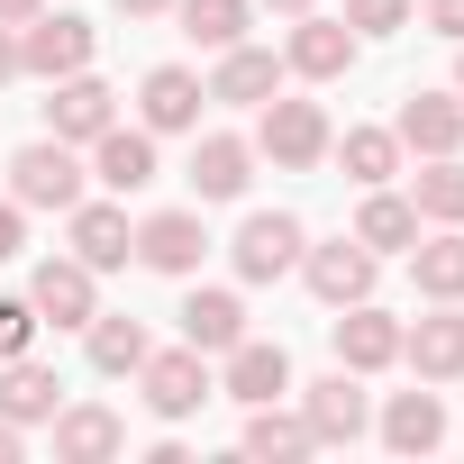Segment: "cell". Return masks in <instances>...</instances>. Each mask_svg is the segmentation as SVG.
<instances>
[{
    "label": "cell",
    "instance_id": "6da1fadb",
    "mask_svg": "<svg viewBox=\"0 0 464 464\" xmlns=\"http://www.w3.org/2000/svg\"><path fill=\"white\" fill-rule=\"evenodd\" d=\"M10 191H19V209H73V200H82V164H73V146H64V137L28 146V155L10 164Z\"/></svg>",
    "mask_w": 464,
    "mask_h": 464
},
{
    "label": "cell",
    "instance_id": "7a4b0ae2",
    "mask_svg": "<svg viewBox=\"0 0 464 464\" xmlns=\"http://www.w3.org/2000/svg\"><path fill=\"white\" fill-rule=\"evenodd\" d=\"M265 155H274L283 173H310V164L328 155V110H319V101H274V110H265Z\"/></svg>",
    "mask_w": 464,
    "mask_h": 464
},
{
    "label": "cell",
    "instance_id": "3957f363",
    "mask_svg": "<svg viewBox=\"0 0 464 464\" xmlns=\"http://www.w3.org/2000/svg\"><path fill=\"white\" fill-rule=\"evenodd\" d=\"M301 265V218L292 209H256L246 227H237V274L246 283H274V274H292Z\"/></svg>",
    "mask_w": 464,
    "mask_h": 464
},
{
    "label": "cell",
    "instance_id": "277c9868",
    "mask_svg": "<svg viewBox=\"0 0 464 464\" xmlns=\"http://www.w3.org/2000/svg\"><path fill=\"white\" fill-rule=\"evenodd\" d=\"M137 373H146V410H155V419H191V410L209 401V373H200V346H182V355H146Z\"/></svg>",
    "mask_w": 464,
    "mask_h": 464
},
{
    "label": "cell",
    "instance_id": "5b68a950",
    "mask_svg": "<svg viewBox=\"0 0 464 464\" xmlns=\"http://www.w3.org/2000/svg\"><path fill=\"white\" fill-rule=\"evenodd\" d=\"M19 64H28V73H82V64H92V19H46V10H37Z\"/></svg>",
    "mask_w": 464,
    "mask_h": 464
},
{
    "label": "cell",
    "instance_id": "8992f818",
    "mask_svg": "<svg viewBox=\"0 0 464 464\" xmlns=\"http://www.w3.org/2000/svg\"><path fill=\"white\" fill-rule=\"evenodd\" d=\"M310 292H319V301H337V310H346V301H364V292H373V246H364V237L310 246Z\"/></svg>",
    "mask_w": 464,
    "mask_h": 464
},
{
    "label": "cell",
    "instance_id": "52a82bcc",
    "mask_svg": "<svg viewBox=\"0 0 464 464\" xmlns=\"http://www.w3.org/2000/svg\"><path fill=\"white\" fill-rule=\"evenodd\" d=\"M37 319H55V328H92V265L82 256H64V265H37Z\"/></svg>",
    "mask_w": 464,
    "mask_h": 464
},
{
    "label": "cell",
    "instance_id": "ba28073f",
    "mask_svg": "<svg viewBox=\"0 0 464 464\" xmlns=\"http://www.w3.org/2000/svg\"><path fill=\"white\" fill-rule=\"evenodd\" d=\"M283 392H292V355L283 346H256V337L227 346V401H283Z\"/></svg>",
    "mask_w": 464,
    "mask_h": 464
},
{
    "label": "cell",
    "instance_id": "9c48e42d",
    "mask_svg": "<svg viewBox=\"0 0 464 464\" xmlns=\"http://www.w3.org/2000/svg\"><path fill=\"white\" fill-rule=\"evenodd\" d=\"M392 355H401V328H392L382 310L346 301V319H337V364H346V373H373V364H392Z\"/></svg>",
    "mask_w": 464,
    "mask_h": 464
},
{
    "label": "cell",
    "instance_id": "30bf717a",
    "mask_svg": "<svg viewBox=\"0 0 464 464\" xmlns=\"http://www.w3.org/2000/svg\"><path fill=\"white\" fill-rule=\"evenodd\" d=\"M200 246H209V237H200V218H191V209H164V218H146V227H137V256H146L155 274H191V265H200Z\"/></svg>",
    "mask_w": 464,
    "mask_h": 464
},
{
    "label": "cell",
    "instance_id": "8fae6325",
    "mask_svg": "<svg viewBox=\"0 0 464 464\" xmlns=\"http://www.w3.org/2000/svg\"><path fill=\"white\" fill-rule=\"evenodd\" d=\"M128 246H137V237H128V209H110V200H92V209H82V200H73V256H82L92 274L128 265Z\"/></svg>",
    "mask_w": 464,
    "mask_h": 464
},
{
    "label": "cell",
    "instance_id": "7c38bea8",
    "mask_svg": "<svg viewBox=\"0 0 464 464\" xmlns=\"http://www.w3.org/2000/svg\"><path fill=\"white\" fill-rule=\"evenodd\" d=\"M246 337V310H237V292H191L182 301V346H200V355H227Z\"/></svg>",
    "mask_w": 464,
    "mask_h": 464
},
{
    "label": "cell",
    "instance_id": "4fadbf2b",
    "mask_svg": "<svg viewBox=\"0 0 464 464\" xmlns=\"http://www.w3.org/2000/svg\"><path fill=\"white\" fill-rule=\"evenodd\" d=\"M200 101H209V92H200L182 64H155V73H146V128H155V137L200 128Z\"/></svg>",
    "mask_w": 464,
    "mask_h": 464
},
{
    "label": "cell",
    "instance_id": "5bb4252c",
    "mask_svg": "<svg viewBox=\"0 0 464 464\" xmlns=\"http://www.w3.org/2000/svg\"><path fill=\"white\" fill-rule=\"evenodd\" d=\"M46 128L73 146V137H101L110 128V82H92V73H64V92L46 101Z\"/></svg>",
    "mask_w": 464,
    "mask_h": 464
},
{
    "label": "cell",
    "instance_id": "9a60e30c",
    "mask_svg": "<svg viewBox=\"0 0 464 464\" xmlns=\"http://www.w3.org/2000/svg\"><path fill=\"white\" fill-rule=\"evenodd\" d=\"M401 146H419V155H455V146H464V110L437 101V92H410V110H401Z\"/></svg>",
    "mask_w": 464,
    "mask_h": 464
},
{
    "label": "cell",
    "instance_id": "2e32d148",
    "mask_svg": "<svg viewBox=\"0 0 464 464\" xmlns=\"http://www.w3.org/2000/svg\"><path fill=\"white\" fill-rule=\"evenodd\" d=\"M355 428H364V392H355V373L337 364L328 382H310V437L337 446V437H355Z\"/></svg>",
    "mask_w": 464,
    "mask_h": 464
},
{
    "label": "cell",
    "instance_id": "e0dca14e",
    "mask_svg": "<svg viewBox=\"0 0 464 464\" xmlns=\"http://www.w3.org/2000/svg\"><path fill=\"white\" fill-rule=\"evenodd\" d=\"M401 346H410V364H419L428 382H455V373H464V319H455V310L419 319V328H410Z\"/></svg>",
    "mask_w": 464,
    "mask_h": 464
},
{
    "label": "cell",
    "instance_id": "ac0fdd59",
    "mask_svg": "<svg viewBox=\"0 0 464 464\" xmlns=\"http://www.w3.org/2000/svg\"><path fill=\"white\" fill-rule=\"evenodd\" d=\"M101 182L110 191H146L155 182V137L146 128H101Z\"/></svg>",
    "mask_w": 464,
    "mask_h": 464
},
{
    "label": "cell",
    "instance_id": "d6986e66",
    "mask_svg": "<svg viewBox=\"0 0 464 464\" xmlns=\"http://www.w3.org/2000/svg\"><path fill=\"white\" fill-rule=\"evenodd\" d=\"M191 191L200 200H237L246 191V146L237 137H200L191 146Z\"/></svg>",
    "mask_w": 464,
    "mask_h": 464
},
{
    "label": "cell",
    "instance_id": "ffe728a7",
    "mask_svg": "<svg viewBox=\"0 0 464 464\" xmlns=\"http://www.w3.org/2000/svg\"><path fill=\"white\" fill-rule=\"evenodd\" d=\"M292 64H301L310 82H337V73L355 64V37H346L337 19H301V37H292Z\"/></svg>",
    "mask_w": 464,
    "mask_h": 464
},
{
    "label": "cell",
    "instance_id": "44dd1931",
    "mask_svg": "<svg viewBox=\"0 0 464 464\" xmlns=\"http://www.w3.org/2000/svg\"><path fill=\"white\" fill-rule=\"evenodd\" d=\"M382 437H392L401 455H428V446L446 437V410H437V392H401V401L382 410Z\"/></svg>",
    "mask_w": 464,
    "mask_h": 464
},
{
    "label": "cell",
    "instance_id": "7402d4cb",
    "mask_svg": "<svg viewBox=\"0 0 464 464\" xmlns=\"http://www.w3.org/2000/svg\"><path fill=\"white\" fill-rule=\"evenodd\" d=\"M355 237H364L373 256H401V246L419 237V200H392V191H373V200H364V218H355Z\"/></svg>",
    "mask_w": 464,
    "mask_h": 464
},
{
    "label": "cell",
    "instance_id": "603a6c76",
    "mask_svg": "<svg viewBox=\"0 0 464 464\" xmlns=\"http://www.w3.org/2000/svg\"><path fill=\"white\" fill-rule=\"evenodd\" d=\"M274 82H283V64H274V55H256V46H227V64H218L209 101H274Z\"/></svg>",
    "mask_w": 464,
    "mask_h": 464
},
{
    "label": "cell",
    "instance_id": "cb8c5ba5",
    "mask_svg": "<svg viewBox=\"0 0 464 464\" xmlns=\"http://www.w3.org/2000/svg\"><path fill=\"white\" fill-rule=\"evenodd\" d=\"M0 419H19V428L28 419H55V373L10 355V373H0Z\"/></svg>",
    "mask_w": 464,
    "mask_h": 464
},
{
    "label": "cell",
    "instance_id": "d4e9b609",
    "mask_svg": "<svg viewBox=\"0 0 464 464\" xmlns=\"http://www.w3.org/2000/svg\"><path fill=\"white\" fill-rule=\"evenodd\" d=\"M119 446H128V428H119L110 410H64V419H55V455H82V464H92V455H119Z\"/></svg>",
    "mask_w": 464,
    "mask_h": 464
},
{
    "label": "cell",
    "instance_id": "484cf974",
    "mask_svg": "<svg viewBox=\"0 0 464 464\" xmlns=\"http://www.w3.org/2000/svg\"><path fill=\"white\" fill-rule=\"evenodd\" d=\"M182 37H191V46H218V55H227V46L246 37V0H182Z\"/></svg>",
    "mask_w": 464,
    "mask_h": 464
},
{
    "label": "cell",
    "instance_id": "4316f807",
    "mask_svg": "<svg viewBox=\"0 0 464 464\" xmlns=\"http://www.w3.org/2000/svg\"><path fill=\"white\" fill-rule=\"evenodd\" d=\"M92 364H101V373H137V364H146V328L92 310Z\"/></svg>",
    "mask_w": 464,
    "mask_h": 464
},
{
    "label": "cell",
    "instance_id": "83f0119b",
    "mask_svg": "<svg viewBox=\"0 0 464 464\" xmlns=\"http://www.w3.org/2000/svg\"><path fill=\"white\" fill-rule=\"evenodd\" d=\"M346 173L355 182H392V164H401V137H382V128H346Z\"/></svg>",
    "mask_w": 464,
    "mask_h": 464
},
{
    "label": "cell",
    "instance_id": "f1b7e54d",
    "mask_svg": "<svg viewBox=\"0 0 464 464\" xmlns=\"http://www.w3.org/2000/svg\"><path fill=\"white\" fill-rule=\"evenodd\" d=\"M419 292H428V301H464V237L419 246Z\"/></svg>",
    "mask_w": 464,
    "mask_h": 464
},
{
    "label": "cell",
    "instance_id": "f546056e",
    "mask_svg": "<svg viewBox=\"0 0 464 464\" xmlns=\"http://www.w3.org/2000/svg\"><path fill=\"white\" fill-rule=\"evenodd\" d=\"M246 446H256V455H301V446H319V437H310V419H274V410L256 401V419H246Z\"/></svg>",
    "mask_w": 464,
    "mask_h": 464
},
{
    "label": "cell",
    "instance_id": "4dcf8cb0",
    "mask_svg": "<svg viewBox=\"0 0 464 464\" xmlns=\"http://www.w3.org/2000/svg\"><path fill=\"white\" fill-rule=\"evenodd\" d=\"M419 209H428V218H464V164H455V155H437V164L419 173Z\"/></svg>",
    "mask_w": 464,
    "mask_h": 464
},
{
    "label": "cell",
    "instance_id": "1f68e13d",
    "mask_svg": "<svg viewBox=\"0 0 464 464\" xmlns=\"http://www.w3.org/2000/svg\"><path fill=\"white\" fill-rule=\"evenodd\" d=\"M37 337V301H0V355H28Z\"/></svg>",
    "mask_w": 464,
    "mask_h": 464
},
{
    "label": "cell",
    "instance_id": "d6a6232c",
    "mask_svg": "<svg viewBox=\"0 0 464 464\" xmlns=\"http://www.w3.org/2000/svg\"><path fill=\"white\" fill-rule=\"evenodd\" d=\"M355 28L364 37H401L410 28V0H355Z\"/></svg>",
    "mask_w": 464,
    "mask_h": 464
},
{
    "label": "cell",
    "instance_id": "836d02e7",
    "mask_svg": "<svg viewBox=\"0 0 464 464\" xmlns=\"http://www.w3.org/2000/svg\"><path fill=\"white\" fill-rule=\"evenodd\" d=\"M428 28L437 37H464V0H428Z\"/></svg>",
    "mask_w": 464,
    "mask_h": 464
},
{
    "label": "cell",
    "instance_id": "e575fe53",
    "mask_svg": "<svg viewBox=\"0 0 464 464\" xmlns=\"http://www.w3.org/2000/svg\"><path fill=\"white\" fill-rule=\"evenodd\" d=\"M10 256H19V209L0 200V265H10Z\"/></svg>",
    "mask_w": 464,
    "mask_h": 464
},
{
    "label": "cell",
    "instance_id": "d590c367",
    "mask_svg": "<svg viewBox=\"0 0 464 464\" xmlns=\"http://www.w3.org/2000/svg\"><path fill=\"white\" fill-rule=\"evenodd\" d=\"M0 19H37V0H0Z\"/></svg>",
    "mask_w": 464,
    "mask_h": 464
},
{
    "label": "cell",
    "instance_id": "8d00e7d4",
    "mask_svg": "<svg viewBox=\"0 0 464 464\" xmlns=\"http://www.w3.org/2000/svg\"><path fill=\"white\" fill-rule=\"evenodd\" d=\"M10 73H19V46H10V37H0V82H10Z\"/></svg>",
    "mask_w": 464,
    "mask_h": 464
},
{
    "label": "cell",
    "instance_id": "74e56055",
    "mask_svg": "<svg viewBox=\"0 0 464 464\" xmlns=\"http://www.w3.org/2000/svg\"><path fill=\"white\" fill-rule=\"evenodd\" d=\"M119 10H128V19H155V10H164V0H119Z\"/></svg>",
    "mask_w": 464,
    "mask_h": 464
},
{
    "label": "cell",
    "instance_id": "f35d334b",
    "mask_svg": "<svg viewBox=\"0 0 464 464\" xmlns=\"http://www.w3.org/2000/svg\"><path fill=\"white\" fill-rule=\"evenodd\" d=\"M0 455H19V419H0Z\"/></svg>",
    "mask_w": 464,
    "mask_h": 464
},
{
    "label": "cell",
    "instance_id": "ab89813d",
    "mask_svg": "<svg viewBox=\"0 0 464 464\" xmlns=\"http://www.w3.org/2000/svg\"><path fill=\"white\" fill-rule=\"evenodd\" d=\"M274 10H310V0H274Z\"/></svg>",
    "mask_w": 464,
    "mask_h": 464
}]
</instances>
